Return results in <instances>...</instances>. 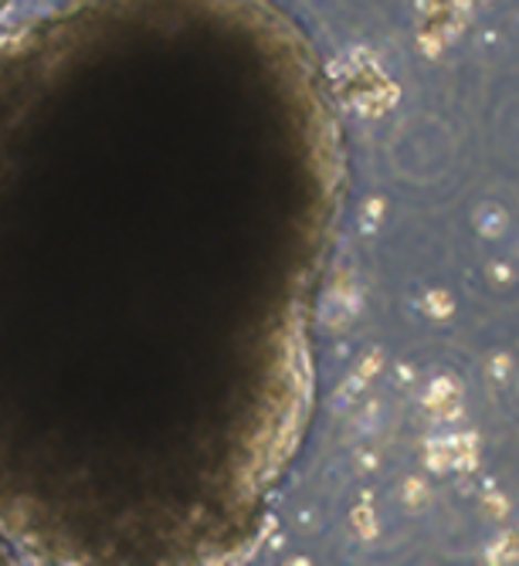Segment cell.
I'll use <instances>...</instances> for the list:
<instances>
[{"label": "cell", "instance_id": "2", "mask_svg": "<svg viewBox=\"0 0 519 566\" xmlns=\"http://www.w3.org/2000/svg\"><path fill=\"white\" fill-rule=\"evenodd\" d=\"M0 4H4V0H0Z\"/></svg>", "mask_w": 519, "mask_h": 566}, {"label": "cell", "instance_id": "1", "mask_svg": "<svg viewBox=\"0 0 519 566\" xmlns=\"http://www.w3.org/2000/svg\"><path fill=\"white\" fill-rule=\"evenodd\" d=\"M8 556H11V553H8V549H4V546H0V563H4V559H8Z\"/></svg>", "mask_w": 519, "mask_h": 566}]
</instances>
